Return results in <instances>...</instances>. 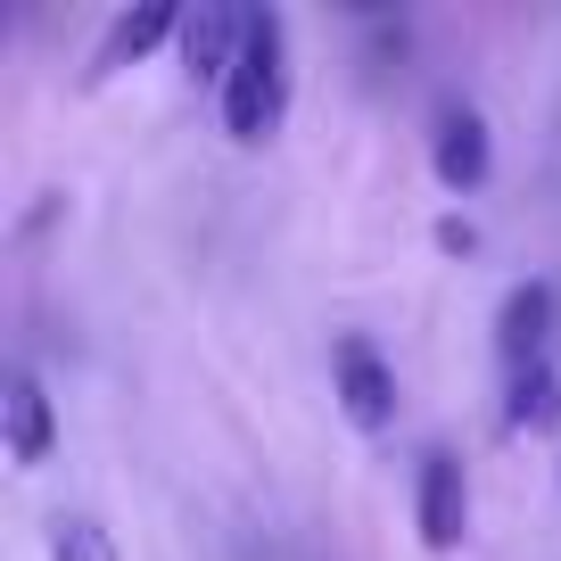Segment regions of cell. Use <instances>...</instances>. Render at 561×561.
Instances as JSON below:
<instances>
[{"label":"cell","instance_id":"obj_11","mask_svg":"<svg viewBox=\"0 0 561 561\" xmlns=\"http://www.w3.org/2000/svg\"><path fill=\"white\" fill-rule=\"evenodd\" d=\"M438 248H446V256H471V248H479V231L462 224V215H446V224H438Z\"/></svg>","mask_w":561,"mask_h":561},{"label":"cell","instance_id":"obj_10","mask_svg":"<svg viewBox=\"0 0 561 561\" xmlns=\"http://www.w3.org/2000/svg\"><path fill=\"white\" fill-rule=\"evenodd\" d=\"M50 561H116V545H107V528L100 520H50Z\"/></svg>","mask_w":561,"mask_h":561},{"label":"cell","instance_id":"obj_1","mask_svg":"<svg viewBox=\"0 0 561 561\" xmlns=\"http://www.w3.org/2000/svg\"><path fill=\"white\" fill-rule=\"evenodd\" d=\"M280 116H289V25L280 9H248V42L224 75V133L256 149L280 133Z\"/></svg>","mask_w":561,"mask_h":561},{"label":"cell","instance_id":"obj_7","mask_svg":"<svg viewBox=\"0 0 561 561\" xmlns=\"http://www.w3.org/2000/svg\"><path fill=\"white\" fill-rule=\"evenodd\" d=\"M158 42H182V9H174V0H140V9H124V18L107 25V42L91 50V75H83V83H107L116 67L149 58Z\"/></svg>","mask_w":561,"mask_h":561},{"label":"cell","instance_id":"obj_9","mask_svg":"<svg viewBox=\"0 0 561 561\" xmlns=\"http://www.w3.org/2000/svg\"><path fill=\"white\" fill-rule=\"evenodd\" d=\"M504 421H512V430H528V438L561 430V371H553V364L512 371V404H504Z\"/></svg>","mask_w":561,"mask_h":561},{"label":"cell","instance_id":"obj_5","mask_svg":"<svg viewBox=\"0 0 561 561\" xmlns=\"http://www.w3.org/2000/svg\"><path fill=\"white\" fill-rule=\"evenodd\" d=\"M0 430H9V462L18 471H42L58 446V413H50V388L34 380V371H9V388H0Z\"/></svg>","mask_w":561,"mask_h":561},{"label":"cell","instance_id":"obj_3","mask_svg":"<svg viewBox=\"0 0 561 561\" xmlns=\"http://www.w3.org/2000/svg\"><path fill=\"white\" fill-rule=\"evenodd\" d=\"M413 520H421V545H430V553H455V545L471 537V479H462L455 455H421Z\"/></svg>","mask_w":561,"mask_h":561},{"label":"cell","instance_id":"obj_8","mask_svg":"<svg viewBox=\"0 0 561 561\" xmlns=\"http://www.w3.org/2000/svg\"><path fill=\"white\" fill-rule=\"evenodd\" d=\"M248 42V9H224V0H198V9H182V67L207 75V83H224L231 58H240Z\"/></svg>","mask_w":561,"mask_h":561},{"label":"cell","instance_id":"obj_4","mask_svg":"<svg viewBox=\"0 0 561 561\" xmlns=\"http://www.w3.org/2000/svg\"><path fill=\"white\" fill-rule=\"evenodd\" d=\"M430 165H438L446 191H479L495 165V140H488V116L471 100H438V124H430Z\"/></svg>","mask_w":561,"mask_h":561},{"label":"cell","instance_id":"obj_6","mask_svg":"<svg viewBox=\"0 0 561 561\" xmlns=\"http://www.w3.org/2000/svg\"><path fill=\"white\" fill-rule=\"evenodd\" d=\"M545 339H553V280L504 289V306H495V355L512 371H528V364H545Z\"/></svg>","mask_w":561,"mask_h":561},{"label":"cell","instance_id":"obj_2","mask_svg":"<svg viewBox=\"0 0 561 561\" xmlns=\"http://www.w3.org/2000/svg\"><path fill=\"white\" fill-rule=\"evenodd\" d=\"M331 388H339V413H347L364 438H380L388 421H397V371H388V355L371 347L364 331L331 339Z\"/></svg>","mask_w":561,"mask_h":561}]
</instances>
